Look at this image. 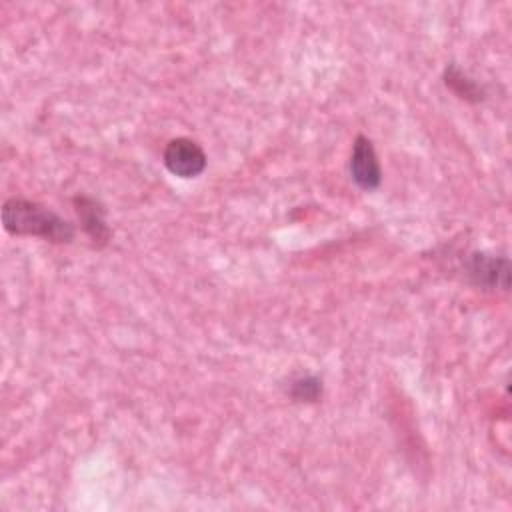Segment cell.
Segmentation results:
<instances>
[{"label": "cell", "mask_w": 512, "mask_h": 512, "mask_svg": "<svg viewBox=\"0 0 512 512\" xmlns=\"http://www.w3.org/2000/svg\"><path fill=\"white\" fill-rule=\"evenodd\" d=\"M4 230L14 236H36L52 244H68L74 238V226L46 206L26 200L8 198L2 204Z\"/></svg>", "instance_id": "1"}, {"label": "cell", "mask_w": 512, "mask_h": 512, "mask_svg": "<svg viewBox=\"0 0 512 512\" xmlns=\"http://www.w3.org/2000/svg\"><path fill=\"white\" fill-rule=\"evenodd\" d=\"M468 280L484 290H508L510 286V260L506 256H492L474 252L466 260Z\"/></svg>", "instance_id": "2"}, {"label": "cell", "mask_w": 512, "mask_h": 512, "mask_svg": "<svg viewBox=\"0 0 512 512\" xmlns=\"http://www.w3.org/2000/svg\"><path fill=\"white\" fill-rule=\"evenodd\" d=\"M164 166L178 178H196L206 168L202 146L190 138H174L164 148Z\"/></svg>", "instance_id": "3"}, {"label": "cell", "mask_w": 512, "mask_h": 512, "mask_svg": "<svg viewBox=\"0 0 512 512\" xmlns=\"http://www.w3.org/2000/svg\"><path fill=\"white\" fill-rule=\"evenodd\" d=\"M350 176L362 190H376L382 182V168L368 136L358 134L352 144L350 154Z\"/></svg>", "instance_id": "4"}, {"label": "cell", "mask_w": 512, "mask_h": 512, "mask_svg": "<svg viewBox=\"0 0 512 512\" xmlns=\"http://www.w3.org/2000/svg\"><path fill=\"white\" fill-rule=\"evenodd\" d=\"M72 204H74L76 216L80 220V226H82L84 234L90 238L92 246L94 248L106 246L110 236H112V230H110V226L106 222L104 206L96 198L86 196V194L74 196Z\"/></svg>", "instance_id": "5"}, {"label": "cell", "mask_w": 512, "mask_h": 512, "mask_svg": "<svg viewBox=\"0 0 512 512\" xmlns=\"http://www.w3.org/2000/svg\"><path fill=\"white\" fill-rule=\"evenodd\" d=\"M444 84L466 102H482L486 98V90L472 80L460 66L448 64L444 70Z\"/></svg>", "instance_id": "6"}, {"label": "cell", "mask_w": 512, "mask_h": 512, "mask_svg": "<svg viewBox=\"0 0 512 512\" xmlns=\"http://www.w3.org/2000/svg\"><path fill=\"white\" fill-rule=\"evenodd\" d=\"M290 398L294 402H318L322 396V380L314 374H306V376H298L290 382V390H288Z\"/></svg>", "instance_id": "7"}]
</instances>
